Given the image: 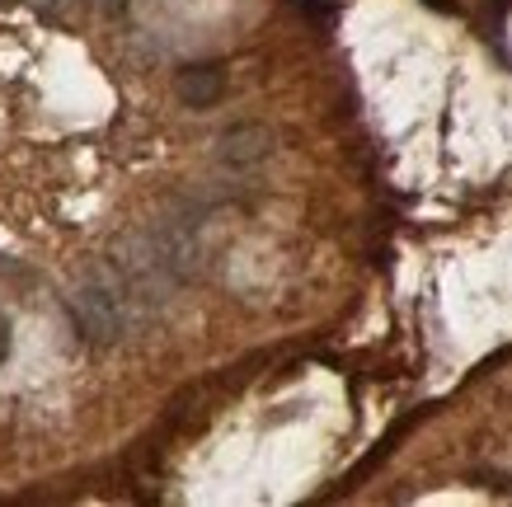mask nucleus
Masks as SVG:
<instances>
[{
	"label": "nucleus",
	"instance_id": "1",
	"mask_svg": "<svg viewBox=\"0 0 512 507\" xmlns=\"http://www.w3.org/2000/svg\"><path fill=\"white\" fill-rule=\"evenodd\" d=\"M71 320L90 343H118L146 320V310L123 282V273L109 263V268H94L71 292Z\"/></svg>",
	"mask_w": 512,
	"mask_h": 507
},
{
	"label": "nucleus",
	"instance_id": "5",
	"mask_svg": "<svg viewBox=\"0 0 512 507\" xmlns=\"http://www.w3.org/2000/svg\"><path fill=\"white\" fill-rule=\"evenodd\" d=\"M33 5H38V10H47V15H57V10H62L66 0H33Z\"/></svg>",
	"mask_w": 512,
	"mask_h": 507
},
{
	"label": "nucleus",
	"instance_id": "6",
	"mask_svg": "<svg viewBox=\"0 0 512 507\" xmlns=\"http://www.w3.org/2000/svg\"><path fill=\"white\" fill-rule=\"evenodd\" d=\"M99 5H104L109 15H113V10H123V0H99Z\"/></svg>",
	"mask_w": 512,
	"mask_h": 507
},
{
	"label": "nucleus",
	"instance_id": "2",
	"mask_svg": "<svg viewBox=\"0 0 512 507\" xmlns=\"http://www.w3.org/2000/svg\"><path fill=\"white\" fill-rule=\"evenodd\" d=\"M268 151H273V132L259 123H240L231 132H221L217 160L226 169H254L259 160H268Z\"/></svg>",
	"mask_w": 512,
	"mask_h": 507
},
{
	"label": "nucleus",
	"instance_id": "3",
	"mask_svg": "<svg viewBox=\"0 0 512 507\" xmlns=\"http://www.w3.org/2000/svg\"><path fill=\"white\" fill-rule=\"evenodd\" d=\"M174 90H179V99L188 108H212L226 94V76H221L217 66H184L174 76Z\"/></svg>",
	"mask_w": 512,
	"mask_h": 507
},
{
	"label": "nucleus",
	"instance_id": "4",
	"mask_svg": "<svg viewBox=\"0 0 512 507\" xmlns=\"http://www.w3.org/2000/svg\"><path fill=\"white\" fill-rule=\"evenodd\" d=\"M5 357H10V324L0 320V367H5Z\"/></svg>",
	"mask_w": 512,
	"mask_h": 507
}]
</instances>
